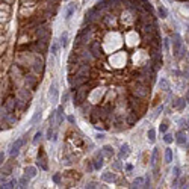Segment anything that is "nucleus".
Wrapping results in <instances>:
<instances>
[{"label": "nucleus", "instance_id": "obj_1", "mask_svg": "<svg viewBox=\"0 0 189 189\" xmlns=\"http://www.w3.org/2000/svg\"><path fill=\"white\" fill-rule=\"evenodd\" d=\"M89 89H91V86L88 85V83L79 86L77 89H76L74 97H73V103H74V106H79V107H80V105L86 102V97H88V92H89Z\"/></svg>", "mask_w": 189, "mask_h": 189}, {"label": "nucleus", "instance_id": "obj_2", "mask_svg": "<svg viewBox=\"0 0 189 189\" xmlns=\"http://www.w3.org/2000/svg\"><path fill=\"white\" fill-rule=\"evenodd\" d=\"M132 94L139 97V98H145L148 97L150 94V85H145V83H141V82H136L133 86H132Z\"/></svg>", "mask_w": 189, "mask_h": 189}, {"label": "nucleus", "instance_id": "obj_3", "mask_svg": "<svg viewBox=\"0 0 189 189\" xmlns=\"http://www.w3.org/2000/svg\"><path fill=\"white\" fill-rule=\"evenodd\" d=\"M183 41H182V36L179 33H174L172 36V55L175 58H180V53L183 52Z\"/></svg>", "mask_w": 189, "mask_h": 189}, {"label": "nucleus", "instance_id": "obj_4", "mask_svg": "<svg viewBox=\"0 0 189 189\" xmlns=\"http://www.w3.org/2000/svg\"><path fill=\"white\" fill-rule=\"evenodd\" d=\"M89 50H91V53L94 55L95 59L103 58V50H102V45H100V41L94 40V41L89 44Z\"/></svg>", "mask_w": 189, "mask_h": 189}, {"label": "nucleus", "instance_id": "obj_5", "mask_svg": "<svg viewBox=\"0 0 189 189\" xmlns=\"http://www.w3.org/2000/svg\"><path fill=\"white\" fill-rule=\"evenodd\" d=\"M32 70H33L35 74H40V76L44 73V61H43V58L35 56V59L32 62Z\"/></svg>", "mask_w": 189, "mask_h": 189}, {"label": "nucleus", "instance_id": "obj_6", "mask_svg": "<svg viewBox=\"0 0 189 189\" xmlns=\"http://www.w3.org/2000/svg\"><path fill=\"white\" fill-rule=\"evenodd\" d=\"M36 165L40 167L41 170H44V171H47V170H48L47 156H45V153H44V150H43V148H40V151H38V162H36Z\"/></svg>", "mask_w": 189, "mask_h": 189}, {"label": "nucleus", "instance_id": "obj_7", "mask_svg": "<svg viewBox=\"0 0 189 189\" xmlns=\"http://www.w3.org/2000/svg\"><path fill=\"white\" fill-rule=\"evenodd\" d=\"M159 148H153V153H151V167L154 170V175H159Z\"/></svg>", "mask_w": 189, "mask_h": 189}, {"label": "nucleus", "instance_id": "obj_8", "mask_svg": "<svg viewBox=\"0 0 189 189\" xmlns=\"http://www.w3.org/2000/svg\"><path fill=\"white\" fill-rule=\"evenodd\" d=\"M35 33H36V38H38V40H45V38L50 36V30H48L47 26H44V24H40V26L36 27Z\"/></svg>", "mask_w": 189, "mask_h": 189}, {"label": "nucleus", "instance_id": "obj_9", "mask_svg": "<svg viewBox=\"0 0 189 189\" xmlns=\"http://www.w3.org/2000/svg\"><path fill=\"white\" fill-rule=\"evenodd\" d=\"M103 151H98V153L94 156V159H92V165H94V170H100L103 167Z\"/></svg>", "mask_w": 189, "mask_h": 189}, {"label": "nucleus", "instance_id": "obj_10", "mask_svg": "<svg viewBox=\"0 0 189 189\" xmlns=\"http://www.w3.org/2000/svg\"><path fill=\"white\" fill-rule=\"evenodd\" d=\"M89 73H91L89 64H88V62H82V65L79 67V70H77V73H76V74L83 76V77H89Z\"/></svg>", "mask_w": 189, "mask_h": 189}, {"label": "nucleus", "instance_id": "obj_11", "mask_svg": "<svg viewBox=\"0 0 189 189\" xmlns=\"http://www.w3.org/2000/svg\"><path fill=\"white\" fill-rule=\"evenodd\" d=\"M24 80H26V85H27L29 89H35L36 85H38V77H35V76H32V74L24 76Z\"/></svg>", "mask_w": 189, "mask_h": 189}, {"label": "nucleus", "instance_id": "obj_12", "mask_svg": "<svg viewBox=\"0 0 189 189\" xmlns=\"http://www.w3.org/2000/svg\"><path fill=\"white\" fill-rule=\"evenodd\" d=\"M23 144H24V141H23V139H17V141H15L14 144L11 145L9 154H11V156H17V154L20 153V147H21Z\"/></svg>", "mask_w": 189, "mask_h": 189}, {"label": "nucleus", "instance_id": "obj_13", "mask_svg": "<svg viewBox=\"0 0 189 189\" xmlns=\"http://www.w3.org/2000/svg\"><path fill=\"white\" fill-rule=\"evenodd\" d=\"M175 142H177L179 145H185L188 142V135L183 130H179L177 133H175Z\"/></svg>", "mask_w": 189, "mask_h": 189}, {"label": "nucleus", "instance_id": "obj_14", "mask_svg": "<svg viewBox=\"0 0 189 189\" xmlns=\"http://www.w3.org/2000/svg\"><path fill=\"white\" fill-rule=\"evenodd\" d=\"M130 154V147H129V144H123L121 147H120V151H118V157L120 159H126Z\"/></svg>", "mask_w": 189, "mask_h": 189}, {"label": "nucleus", "instance_id": "obj_15", "mask_svg": "<svg viewBox=\"0 0 189 189\" xmlns=\"http://www.w3.org/2000/svg\"><path fill=\"white\" fill-rule=\"evenodd\" d=\"M62 123H64V105L56 109V126H61Z\"/></svg>", "mask_w": 189, "mask_h": 189}, {"label": "nucleus", "instance_id": "obj_16", "mask_svg": "<svg viewBox=\"0 0 189 189\" xmlns=\"http://www.w3.org/2000/svg\"><path fill=\"white\" fill-rule=\"evenodd\" d=\"M102 180H103V182H106V183H113V182L117 180V177H115V174H113V172L106 171V172H103V174H102Z\"/></svg>", "mask_w": 189, "mask_h": 189}, {"label": "nucleus", "instance_id": "obj_17", "mask_svg": "<svg viewBox=\"0 0 189 189\" xmlns=\"http://www.w3.org/2000/svg\"><path fill=\"white\" fill-rule=\"evenodd\" d=\"M48 97L50 100H52V103L58 102V89H56V85L52 83V86H50V89H48Z\"/></svg>", "mask_w": 189, "mask_h": 189}, {"label": "nucleus", "instance_id": "obj_18", "mask_svg": "<svg viewBox=\"0 0 189 189\" xmlns=\"http://www.w3.org/2000/svg\"><path fill=\"white\" fill-rule=\"evenodd\" d=\"M74 12H76V3H68L67 5V11H65V20H70L73 15H74Z\"/></svg>", "mask_w": 189, "mask_h": 189}, {"label": "nucleus", "instance_id": "obj_19", "mask_svg": "<svg viewBox=\"0 0 189 189\" xmlns=\"http://www.w3.org/2000/svg\"><path fill=\"white\" fill-rule=\"evenodd\" d=\"M18 95H20V98H21V100H24V102H29V100L32 98V94L26 89V88L20 89V91H18Z\"/></svg>", "mask_w": 189, "mask_h": 189}, {"label": "nucleus", "instance_id": "obj_20", "mask_svg": "<svg viewBox=\"0 0 189 189\" xmlns=\"http://www.w3.org/2000/svg\"><path fill=\"white\" fill-rule=\"evenodd\" d=\"M24 175L29 177V179L35 177V175H36V168L35 167H26V168H24Z\"/></svg>", "mask_w": 189, "mask_h": 189}, {"label": "nucleus", "instance_id": "obj_21", "mask_svg": "<svg viewBox=\"0 0 189 189\" xmlns=\"http://www.w3.org/2000/svg\"><path fill=\"white\" fill-rule=\"evenodd\" d=\"M12 167H14V163H12V162L6 163V165L3 167V170H2V175H3V177H8V175L11 174V171H12Z\"/></svg>", "mask_w": 189, "mask_h": 189}, {"label": "nucleus", "instance_id": "obj_22", "mask_svg": "<svg viewBox=\"0 0 189 189\" xmlns=\"http://www.w3.org/2000/svg\"><path fill=\"white\" fill-rule=\"evenodd\" d=\"M47 139L48 141H56V132L53 130V126H50L48 127V130H47Z\"/></svg>", "mask_w": 189, "mask_h": 189}, {"label": "nucleus", "instance_id": "obj_23", "mask_svg": "<svg viewBox=\"0 0 189 189\" xmlns=\"http://www.w3.org/2000/svg\"><path fill=\"white\" fill-rule=\"evenodd\" d=\"M59 43H61L62 47H67V44H68V33H67V32H62V33H61Z\"/></svg>", "mask_w": 189, "mask_h": 189}, {"label": "nucleus", "instance_id": "obj_24", "mask_svg": "<svg viewBox=\"0 0 189 189\" xmlns=\"http://www.w3.org/2000/svg\"><path fill=\"white\" fill-rule=\"evenodd\" d=\"M102 151H103V154H105L106 157H112V156H113V148H112L110 145H105V147L102 148Z\"/></svg>", "mask_w": 189, "mask_h": 189}, {"label": "nucleus", "instance_id": "obj_25", "mask_svg": "<svg viewBox=\"0 0 189 189\" xmlns=\"http://www.w3.org/2000/svg\"><path fill=\"white\" fill-rule=\"evenodd\" d=\"M144 185H145V180H144L142 177H138V179L132 183V188H144Z\"/></svg>", "mask_w": 189, "mask_h": 189}, {"label": "nucleus", "instance_id": "obj_26", "mask_svg": "<svg viewBox=\"0 0 189 189\" xmlns=\"http://www.w3.org/2000/svg\"><path fill=\"white\" fill-rule=\"evenodd\" d=\"M15 185H17V180H9V182H5V180L2 179V188H5V189H8V188H15Z\"/></svg>", "mask_w": 189, "mask_h": 189}, {"label": "nucleus", "instance_id": "obj_27", "mask_svg": "<svg viewBox=\"0 0 189 189\" xmlns=\"http://www.w3.org/2000/svg\"><path fill=\"white\" fill-rule=\"evenodd\" d=\"M147 138H148L150 142H154V139H156V130H154V129H148V132H147Z\"/></svg>", "mask_w": 189, "mask_h": 189}, {"label": "nucleus", "instance_id": "obj_28", "mask_svg": "<svg viewBox=\"0 0 189 189\" xmlns=\"http://www.w3.org/2000/svg\"><path fill=\"white\" fill-rule=\"evenodd\" d=\"M185 102H186V98H179V100H177V102H175V103H174L172 106H174V107H177V109H180V110H182V109L185 107V105H186Z\"/></svg>", "mask_w": 189, "mask_h": 189}, {"label": "nucleus", "instance_id": "obj_29", "mask_svg": "<svg viewBox=\"0 0 189 189\" xmlns=\"http://www.w3.org/2000/svg\"><path fill=\"white\" fill-rule=\"evenodd\" d=\"M59 47H62L61 45V43H58V41H53L52 43V55H58V52H59Z\"/></svg>", "mask_w": 189, "mask_h": 189}, {"label": "nucleus", "instance_id": "obj_30", "mask_svg": "<svg viewBox=\"0 0 189 189\" xmlns=\"http://www.w3.org/2000/svg\"><path fill=\"white\" fill-rule=\"evenodd\" d=\"M165 162L167 163H171L172 162V150L171 148H167L165 150Z\"/></svg>", "mask_w": 189, "mask_h": 189}, {"label": "nucleus", "instance_id": "obj_31", "mask_svg": "<svg viewBox=\"0 0 189 189\" xmlns=\"http://www.w3.org/2000/svg\"><path fill=\"white\" fill-rule=\"evenodd\" d=\"M41 138H43V132L40 130V132H36V133H35V136H33L32 142H33L35 145H38V144H40V141H41Z\"/></svg>", "mask_w": 189, "mask_h": 189}, {"label": "nucleus", "instance_id": "obj_32", "mask_svg": "<svg viewBox=\"0 0 189 189\" xmlns=\"http://www.w3.org/2000/svg\"><path fill=\"white\" fill-rule=\"evenodd\" d=\"M159 86H160V89H170V83H168V80L167 79H160V82H159Z\"/></svg>", "mask_w": 189, "mask_h": 189}, {"label": "nucleus", "instance_id": "obj_33", "mask_svg": "<svg viewBox=\"0 0 189 189\" xmlns=\"http://www.w3.org/2000/svg\"><path fill=\"white\" fill-rule=\"evenodd\" d=\"M40 120H41V110H36L35 115H33V118L30 120V124H36Z\"/></svg>", "mask_w": 189, "mask_h": 189}, {"label": "nucleus", "instance_id": "obj_34", "mask_svg": "<svg viewBox=\"0 0 189 189\" xmlns=\"http://www.w3.org/2000/svg\"><path fill=\"white\" fill-rule=\"evenodd\" d=\"M157 12H159V15H160V18H167V15H168V12H167V9L163 8L162 5L157 8Z\"/></svg>", "mask_w": 189, "mask_h": 189}, {"label": "nucleus", "instance_id": "obj_35", "mask_svg": "<svg viewBox=\"0 0 189 189\" xmlns=\"http://www.w3.org/2000/svg\"><path fill=\"white\" fill-rule=\"evenodd\" d=\"M172 139H175V138H172V135H171V133H165V136H163V141H165L167 144H171V142H172Z\"/></svg>", "mask_w": 189, "mask_h": 189}, {"label": "nucleus", "instance_id": "obj_36", "mask_svg": "<svg viewBox=\"0 0 189 189\" xmlns=\"http://www.w3.org/2000/svg\"><path fill=\"white\" fill-rule=\"evenodd\" d=\"M27 183H29V177H26V175H24V177L20 180V188H26Z\"/></svg>", "mask_w": 189, "mask_h": 189}, {"label": "nucleus", "instance_id": "obj_37", "mask_svg": "<svg viewBox=\"0 0 189 189\" xmlns=\"http://www.w3.org/2000/svg\"><path fill=\"white\" fill-rule=\"evenodd\" d=\"M172 174H174L175 179H179V177H180V168H179V167H174V168H172Z\"/></svg>", "mask_w": 189, "mask_h": 189}, {"label": "nucleus", "instance_id": "obj_38", "mask_svg": "<svg viewBox=\"0 0 189 189\" xmlns=\"http://www.w3.org/2000/svg\"><path fill=\"white\" fill-rule=\"evenodd\" d=\"M113 168H115L117 171H121V170H123V165H121V160H117V162H113Z\"/></svg>", "mask_w": 189, "mask_h": 189}, {"label": "nucleus", "instance_id": "obj_39", "mask_svg": "<svg viewBox=\"0 0 189 189\" xmlns=\"http://www.w3.org/2000/svg\"><path fill=\"white\" fill-rule=\"evenodd\" d=\"M159 130H160L162 133H167V130H168V124H167V123H162L160 127H159Z\"/></svg>", "mask_w": 189, "mask_h": 189}, {"label": "nucleus", "instance_id": "obj_40", "mask_svg": "<svg viewBox=\"0 0 189 189\" xmlns=\"http://www.w3.org/2000/svg\"><path fill=\"white\" fill-rule=\"evenodd\" d=\"M61 180H62V179H61V174H55V175H53V182H55V183H61Z\"/></svg>", "mask_w": 189, "mask_h": 189}, {"label": "nucleus", "instance_id": "obj_41", "mask_svg": "<svg viewBox=\"0 0 189 189\" xmlns=\"http://www.w3.org/2000/svg\"><path fill=\"white\" fill-rule=\"evenodd\" d=\"M86 188H88V189H94V188H97V183H95V182H91V183H88Z\"/></svg>", "mask_w": 189, "mask_h": 189}, {"label": "nucleus", "instance_id": "obj_42", "mask_svg": "<svg viewBox=\"0 0 189 189\" xmlns=\"http://www.w3.org/2000/svg\"><path fill=\"white\" fill-rule=\"evenodd\" d=\"M162 109H163V106H162V105H160V106H159V107H157V109H156V113H154V115H153V117H157V115H159V113H160V112H162Z\"/></svg>", "mask_w": 189, "mask_h": 189}, {"label": "nucleus", "instance_id": "obj_43", "mask_svg": "<svg viewBox=\"0 0 189 189\" xmlns=\"http://www.w3.org/2000/svg\"><path fill=\"white\" fill-rule=\"evenodd\" d=\"M0 162H5V153H3V151H2V154H0Z\"/></svg>", "mask_w": 189, "mask_h": 189}, {"label": "nucleus", "instance_id": "obj_44", "mask_svg": "<svg viewBox=\"0 0 189 189\" xmlns=\"http://www.w3.org/2000/svg\"><path fill=\"white\" fill-rule=\"evenodd\" d=\"M95 138H97V139H103V138H105V135H103V133H98Z\"/></svg>", "mask_w": 189, "mask_h": 189}, {"label": "nucleus", "instance_id": "obj_45", "mask_svg": "<svg viewBox=\"0 0 189 189\" xmlns=\"http://www.w3.org/2000/svg\"><path fill=\"white\" fill-rule=\"evenodd\" d=\"M68 121H70L71 124H74V121H76V120H74V117H71V115H70V117H68Z\"/></svg>", "mask_w": 189, "mask_h": 189}, {"label": "nucleus", "instance_id": "obj_46", "mask_svg": "<svg viewBox=\"0 0 189 189\" xmlns=\"http://www.w3.org/2000/svg\"><path fill=\"white\" fill-rule=\"evenodd\" d=\"M126 170H127V171H132V170H133V167H132V165H127V167H126Z\"/></svg>", "mask_w": 189, "mask_h": 189}, {"label": "nucleus", "instance_id": "obj_47", "mask_svg": "<svg viewBox=\"0 0 189 189\" xmlns=\"http://www.w3.org/2000/svg\"><path fill=\"white\" fill-rule=\"evenodd\" d=\"M185 98H186V102L189 103V89H188V92H186V97H185Z\"/></svg>", "mask_w": 189, "mask_h": 189}]
</instances>
